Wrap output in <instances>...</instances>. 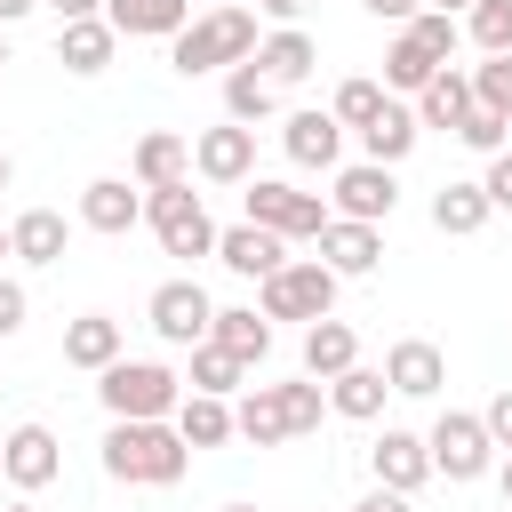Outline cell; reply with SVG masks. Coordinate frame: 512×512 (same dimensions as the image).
Masks as SVG:
<instances>
[{
	"instance_id": "1",
	"label": "cell",
	"mask_w": 512,
	"mask_h": 512,
	"mask_svg": "<svg viewBox=\"0 0 512 512\" xmlns=\"http://www.w3.org/2000/svg\"><path fill=\"white\" fill-rule=\"evenodd\" d=\"M256 56V16L248 8H208V16H192L176 40H168V64L184 72V80H200V72H232V64H248Z\"/></svg>"
},
{
	"instance_id": "2",
	"label": "cell",
	"mask_w": 512,
	"mask_h": 512,
	"mask_svg": "<svg viewBox=\"0 0 512 512\" xmlns=\"http://www.w3.org/2000/svg\"><path fill=\"white\" fill-rule=\"evenodd\" d=\"M192 464V448L176 440V424H112L104 432V472L128 488H176Z\"/></svg>"
},
{
	"instance_id": "3",
	"label": "cell",
	"mask_w": 512,
	"mask_h": 512,
	"mask_svg": "<svg viewBox=\"0 0 512 512\" xmlns=\"http://www.w3.org/2000/svg\"><path fill=\"white\" fill-rule=\"evenodd\" d=\"M96 392H104L112 424H168V416H176V400H184V384H176L160 360H112Z\"/></svg>"
},
{
	"instance_id": "4",
	"label": "cell",
	"mask_w": 512,
	"mask_h": 512,
	"mask_svg": "<svg viewBox=\"0 0 512 512\" xmlns=\"http://www.w3.org/2000/svg\"><path fill=\"white\" fill-rule=\"evenodd\" d=\"M256 312L264 320H328L336 312V272L320 264V256H304V264H280L272 280H256Z\"/></svg>"
},
{
	"instance_id": "5",
	"label": "cell",
	"mask_w": 512,
	"mask_h": 512,
	"mask_svg": "<svg viewBox=\"0 0 512 512\" xmlns=\"http://www.w3.org/2000/svg\"><path fill=\"white\" fill-rule=\"evenodd\" d=\"M248 224L256 232H280V240H320L328 232V200L320 192H296L280 176H248Z\"/></svg>"
},
{
	"instance_id": "6",
	"label": "cell",
	"mask_w": 512,
	"mask_h": 512,
	"mask_svg": "<svg viewBox=\"0 0 512 512\" xmlns=\"http://www.w3.org/2000/svg\"><path fill=\"white\" fill-rule=\"evenodd\" d=\"M144 224L160 232V248H168V256H216V224H208V208H200V192H192V184L144 192Z\"/></svg>"
},
{
	"instance_id": "7",
	"label": "cell",
	"mask_w": 512,
	"mask_h": 512,
	"mask_svg": "<svg viewBox=\"0 0 512 512\" xmlns=\"http://www.w3.org/2000/svg\"><path fill=\"white\" fill-rule=\"evenodd\" d=\"M424 456H432V472H448V480H480V472H488V456H496V440H488V424H480V416L440 408V424L424 432Z\"/></svg>"
},
{
	"instance_id": "8",
	"label": "cell",
	"mask_w": 512,
	"mask_h": 512,
	"mask_svg": "<svg viewBox=\"0 0 512 512\" xmlns=\"http://www.w3.org/2000/svg\"><path fill=\"white\" fill-rule=\"evenodd\" d=\"M208 320H216V304H208V288L200 280H160L152 288V328H160V344H208Z\"/></svg>"
},
{
	"instance_id": "9",
	"label": "cell",
	"mask_w": 512,
	"mask_h": 512,
	"mask_svg": "<svg viewBox=\"0 0 512 512\" xmlns=\"http://www.w3.org/2000/svg\"><path fill=\"white\" fill-rule=\"evenodd\" d=\"M336 216L344 224H384L392 208H400V184H392V168H376V160H360V168H336Z\"/></svg>"
},
{
	"instance_id": "10",
	"label": "cell",
	"mask_w": 512,
	"mask_h": 512,
	"mask_svg": "<svg viewBox=\"0 0 512 512\" xmlns=\"http://www.w3.org/2000/svg\"><path fill=\"white\" fill-rule=\"evenodd\" d=\"M192 168H200L208 184H248V176H256V128H240V120H224V128H200V144H192Z\"/></svg>"
},
{
	"instance_id": "11",
	"label": "cell",
	"mask_w": 512,
	"mask_h": 512,
	"mask_svg": "<svg viewBox=\"0 0 512 512\" xmlns=\"http://www.w3.org/2000/svg\"><path fill=\"white\" fill-rule=\"evenodd\" d=\"M56 472H64V456H56V432H48V424H16V432L0 440V480H16L24 496L48 488Z\"/></svg>"
},
{
	"instance_id": "12",
	"label": "cell",
	"mask_w": 512,
	"mask_h": 512,
	"mask_svg": "<svg viewBox=\"0 0 512 512\" xmlns=\"http://www.w3.org/2000/svg\"><path fill=\"white\" fill-rule=\"evenodd\" d=\"M384 384H392L400 400H432V392L448 384V360H440V344H424V336H400V344L384 352Z\"/></svg>"
},
{
	"instance_id": "13",
	"label": "cell",
	"mask_w": 512,
	"mask_h": 512,
	"mask_svg": "<svg viewBox=\"0 0 512 512\" xmlns=\"http://www.w3.org/2000/svg\"><path fill=\"white\" fill-rule=\"evenodd\" d=\"M104 24L120 40H176L192 24V0H104Z\"/></svg>"
},
{
	"instance_id": "14",
	"label": "cell",
	"mask_w": 512,
	"mask_h": 512,
	"mask_svg": "<svg viewBox=\"0 0 512 512\" xmlns=\"http://www.w3.org/2000/svg\"><path fill=\"white\" fill-rule=\"evenodd\" d=\"M136 192H168V184H184V168H192V136H176V128H152V136H136Z\"/></svg>"
},
{
	"instance_id": "15",
	"label": "cell",
	"mask_w": 512,
	"mask_h": 512,
	"mask_svg": "<svg viewBox=\"0 0 512 512\" xmlns=\"http://www.w3.org/2000/svg\"><path fill=\"white\" fill-rule=\"evenodd\" d=\"M376 256H384V232H376V224H344V216H328V232H320V264H328L336 280L376 272Z\"/></svg>"
},
{
	"instance_id": "16",
	"label": "cell",
	"mask_w": 512,
	"mask_h": 512,
	"mask_svg": "<svg viewBox=\"0 0 512 512\" xmlns=\"http://www.w3.org/2000/svg\"><path fill=\"white\" fill-rule=\"evenodd\" d=\"M368 464H376V488H392V496H416V488L432 480V456H424L416 432H384V440L368 448Z\"/></svg>"
},
{
	"instance_id": "17",
	"label": "cell",
	"mask_w": 512,
	"mask_h": 512,
	"mask_svg": "<svg viewBox=\"0 0 512 512\" xmlns=\"http://www.w3.org/2000/svg\"><path fill=\"white\" fill-rule=\"evenodd\" d=\"M216 256H224L240 280H272V272L288 264V240H280V232H256V224H232V232H216Z\"/></svg>"
},
{
	"instance_id": "18",
	"label": "cell",
	"mask_w": 512,
	"mask_h": 512,
	"mask_svg": "<svg viewBox=\"0 0 512 512\" xmlns=\"http://www.w3.org/2000/svg\"><path fill=\"white\" fill-rule=\"evenodd\" d=\"M272 88H288V80H304L312 64H320V48H312V32H296V24H280V32H264L256 40V56H248Z\"/></svg>"
},
{
	"instance_id": "19",
	"label": "cell",
	"mask_w": 512,
	"mask_h": 512,
	"mask_svg": "<svg viewBox=\"0 0 512 512\" xmlns=\"http://www.w3.org/2000/svg\"><path fill=\"white\" fill-rule=\"evenodd\" d=\"M280 144H288V160H296V168H336L344 128H336V112H288Z\"/></svg>"
},
{
	"instance_id": "20",
	"label": "cell",
	"mask_w": 512,
	"mask_h": 512,
	"mask_svg": "<svg viewBox=\"0 0 512 512\" xmlns=\"http://www.w3.org/2000/svg\"><path fill=\"white\" fill-rule=\"evenodd\" d=\"M80 224H88V232H136V224H144V200L128 192V176H96V184L80 192Z\"/></svg>"
},
{
	"instance_id": "21",
	"label": "cell",
	"mask_w": 512,
	"mask_h": 512,
	"mask_svg": "<svg viewBox=\"0 0 512 512\" xmlns=\"http://www.w3.org/2000/svg\"><path fill=\"white\" fill-rule=\"evenodd\" d=\"M416 136H424V128H416V112H408V104H392V96H384V112H376V120H368V128H360V152H368V160H376V168H400V160H408V152H416Z\"/></svg>"
},
{
	"instance_id": "22",
	"label": "cell",
	"mask_w": 512,
	"mask_h": 512,
	"mask_svg": "<svg viewBox=\"0 0 512 512\" xmlns=\"http://www.w3.org/2000/svg\"><path fill=\"white\" fill-rule=\"evenodd\" d=\"M464 112H472V72H448V64H440V72L424 80V96H416V128H448V136H456Z\"/></svg>"
},
{
	"instance_id": "23",
	"label": "cell",
	"mask_w": 512,
	"mask_h": 512,
	"mask_svg": "<svg viewBox=\"0 0 512 512\" xmlns=\"http://www.w3.org/2000/svg\"><path fill=\"white\" fill-rule=\"evenodd\" d=\"M208 344H224L240 368H256V360L272 352V320H264V312H248V304H232V312H216V320H208Z\"/></svg>"
},
{
	"instance_id": "24",
	"label": "cell",
	"mask_w": 512,
	"mask_h": 512,
	"mask_svg": "<svg viewBox=\"0 0 512 512\" xmlns=\"http://www.w3.org/2000/svg\"><path fill=\"white\" fill-rule=\"evenodd\" d=\"M344 368H360V336L328 312V320L304 328V376H344Z\"/></svg>"
},
{
	"instance_id": "25",
	"label": "cell",
	"mask_w": 512,
	"mask_h": 512,
	"mask_svg": "<svg viewBox=\"0 0 512 512\" xmlns=\"http://www.w3.org/2000/svg\"><path fill=\"white\" fill-rule=\"evenodd\" d=\"M168 424H176V440H184V448H224V440H232V400H208V392H184Z\"/></svg>"
},
{
	"instance_id": "26",
	"label": "cell",
	"mask_w": 512,
	"mask_h": 512,
	"mask_svg": "<svg viewBox=\"0 0 512 512\" xmlns=\"http://www.w3.org/2000/svg\"><path fill=\"white\" fill-rule=\"evenodd\" d=\"M112 40H120V32H112L104 16H80V24H64V32H56V56H64V72H80V80H88V72H104V64H112Z\"/></svg>"
},
{
	"instance_id": "27",
	"label": "cell",
	"mask_w": 512,
	"mask_h": 512,
	"mask_svg": "<svg viewBox=\"0 0 512 512\" xmlns=\"http://www.w3.org/2000/svg\"><path fill=\"white\" fill-rule=\"evenodd\" d=\"M64 360H72V368H96V376H104V368L120 360V320H104V312H80V320L64 328Z\"/></svg>"
},
{
	"instance_id": "28",
	"label": "cell",
	"mask_w": 512,
	"mask_h": 512,
	"mask_svg": "<svg viewBox=\"0 0 512 512\" xmlns=\"http://www.w3.org/2000/svg\"><path fill=\"white\" fill-rule=\"evenodd\" d=\"M8 256H24V264H56V256H64V216H56V208H24V216L8 224Z\"/></svg>"
},
{
	"instance_id": "29",
	"label": "cell",
	"mask_w": 512,
	"mask_h": 512,
	"mask_svg": "<svg viewBox=\"0 0 512 512\" xmlns=\"http://www.w3.org/2000/svg\"><path fill=\"white\" fill-rule=\"evenodd\" d=\"M384 368H344V376H328V408L336 416H352V424H368V416H384Z\"/></svg>"
},
{
	"instance_id": "30",
	"label": "cell",
	"mask_w": 512,
	"mask_h": 512,
	"mask_svg": "<svg viewBox=\"0 0 512 512\" xmlns=\"http://www.w3.org/2000/svg\"><path fill=\"white\" fill-rule=\"evenodd\" d=\"M232 432L256 440V448H280L288 440V416H280V384H248V400L232 408Z\"/></svg>"
},
{
	"instance_id": "31",
	"label": "cell",
	"mask_w": 512,
	"mask_h": 512,
	"mask_svg": "<svg viewBox=\"0 0 512 512\" xmlns=\"http://www.w3.org/2000/svg\"><path fill=\"white\" fill-rule=\"evenodd\" d=\"M272 104H280V88H272V80H264L256 64H232V72H224V120L256 128V120H264Z\"/></svg>"
},
{
	"instance_id": "32",
	"label": "cell",
	"mask_w": 512,
	"mask_h": 512,
	"mask_svg": "<svg viewBox=\"0 0 512 512\" xmlns=\"http://www.w3.org/2000/svg\"><path fill=\"white\" fill-rule=\"evenodd\" d=\"M432 224H440L448 240L480 232V224H488V192H480V184H440V192H432Z\"/></svg>"
},
{
	"instance_id": "33",
	"label": "cell",
	"mask_w": 512,
	"mask_h": 512,
	"mask_svg": "<svg viewBox=\"0 0 512 512\" xmlns=\"http://www.w3.org/2000/svg\"><path fill=\"white\" fill-rule=\"evenodd\" d=\"M248 384V368L224 352V344H192V392H208V400H232Z\"/></svg>"
},
{
	"instance_id": "34",
	"label": "cell",
	"mask_w": 512,
	"mask_h": 512,
	"mask_svg": "<svg viewBox=\"0 0 512 512\" xmlns=\"http://www.w3.org/2000/svg\"><path fill=\"white\" fill-rule=\"evenodd\" d=\"M432 72H440V56H424L408 32L384 48V88H400V96H424V80H432Z\"/></svg>"
},
{
	"instance_id": "35",
	"label": "cell",
	"mask_w": 512,
	"mask_h": 512,
	"mask_svg": "<svg viewBox=\"0 0 512 512\" xmlns=\"http://www.w3.org/2000/svg\"><path fill=\"white\" fill-rule=\"evenodd\" d=\"M464 32L480 56H512V0H472L464 8Z\"/></svg>"
},
{
	"instance_id": "36",
	"label": "cell",
	"mask_w": 512,
	"mask_h": 512,
	"mask_svg": "<svg viewBox=\"0 0 512 512\" xmlns=\"http://www.w3.org/2000/svg\"><path fill=\"white\" fill-rule=\"evenodd\" d=\"M328 112H336V128H368V120L384 112V88H376V80H344Z\"/></svg>"
},
{
	"instance_id": "37",
	"label": "cell",
	"mask_w": 512,
	"mask_h": 512,
	"mask_svg": "<svg viewBox=\"0 0 512 512\" xmlns=\"http://www.w3.org/2000/svg\"><path fill=\"white\" fill-rule=\"evenodd\" d=\"M472 104H488V112H504V120H512V56L472 64Z\"/></svg>"
},
{
	"instance_id": "38",
	"label": "cell",
	"mask_w": 512,
	"mask_h": 512,
	"mask_svg": "<svg viewBox=\"0 0 512 512\" xmlns=\"http://www.w3.org/2000/svg\"><path fill=\"white\" fill-rule=\"evenodd\" d=\"M408 40H416L424 56H440V64H448V56H456V16H440V8H416V16H408Z\"/></svg>"
},
{
	"instance_id": "39",
	"label": "cell",
	"mask_w": 512,
	"mask_h": 512,
	"mask_svg": "<svg viewBox=\"0 0 512 512\" xmlns=\"http://www.w3.org/2000/svg\"><path fill=\"white\" fill-rule=\"evenodd\" d=\"M504 136H512V120L488 112V104H472V112L456 120V144H472V152H504Z\"/></svg>"
},
{
	"instance_id": "40",
	"label": "cell",
	"mask_w": 512,
	"mask_h": 512,
	"mask_svg": "<svg viewBox=\"0 0 512 512\" xmlns=\"http://www.w3.org/2000/svg\"><path fill=\"white\" fill-rule=\"evenodd\" d=\"M320 408H328V392H320V384H280V416H288V432H312V424H320Z\"/></svg>"
},
{
	"instance_id": "41",
	"label": "cell",
	"mask_w": 512,
	"mask_h": 512,
	"mask_svg": "<svg viewBox=\"0 0 512 512\" xmlns=\"http://www.w3.org/2000/svg\"><path fill=\"white\" fill-rule=\"evenodd\" d=\"M480 192H488V208H512V152H496V160H488Z\"/></svg>"
},
{
	"instance_id": "42",
	"label": "cell",
	"mask_w": 512,
	"mask_h": 512,
	"mask_svg": "<svg viewBox=\"0 0 512 512\" xmlns=\"http://www.w3.org/2000/svg\"><path fill=\"white\" fill-rule=\"evenodd\" d=\"M480 424H488V440H496V448H512V384H504V392L480 408Z\"/></svg>"
},
{
	"instance_id": "43",
	"label": "cell",
	"mask_w": 512,
	"mask_h": 512,
	"mask_svg": "<svg viewBox=\"0 0 512 512\" xmlns=\"http://www.w3.org/2000/svg\"><path fill=\"white\" fill-rule=\"evenodd\" d=\"M24 312H32V296H24L16 280H0V336H16V328H24Z\"/></svg>"
},
{
	"instance_id": "44",
	"label": "cell",
	"mask_w": 512,
	"mask_h": 512,
	"mask_svg": "<svg viewBox=\"0 0 512 512\" xmlns=\"http://www.w3.org/2000/svg\"><path fill=\"white\" fill-rule=\"evenodd\" d=\"M360 8H368V16H384V24H408L424 0H360Z\"/></svg>"
},
{
	"instance_id": "45",
	"label": "cell",
	"mask_w": 512,
	"mask_h": 512,
	"mask_svg": "<svg viewBox=\"0 0 512 512\" xmlns=\"http://www.w3.org/2000/svg\"><path fill=\"white\" fill-rule=\"evenodd\" d=\"M48 8H56L64 24H80V16H104V0H48Z\"/></svg>"
},
{
	"instance_id": "46",
	"label": "cell",
	"mask_w": 512,
	"mask_h": 512,
	"mask_svg": "<svg viewBox=\"0 0 512 512\" xmlns=\"http://www.w3.org/2000/svg\"><path fill=\"white\" fill-rule=\"evenodd\" d=\"M256 8H264V16H272V24H296V16H304V8H312V0H256Z\"/></svg>"
},
{
	"instance_id": "47",
	"label": "cell",
	"mask_w": 512,
	"mask_h": 512,
	"mask_svg": "<svg viewBox=\"0 0 512 512\" xmlns=\"http://www.w3.org/2000/svg\"><path fill=\"white\" fill-rule=\"evenodd\" d=\"M352 512H408V496H392V488H376L368 504H352Z\"/></svg>"
},
{
	"instance_id": "48",
	"label": "cell",
	"mask_w": 512,
	"mask_h": 512,
	"mask_svg": "<svg viewBox=\"0 0 512 512\" xmlns=\"http://www.w3.org/2000/svg\"><path fill=\"white\" fill-rule=\"evenodd\" d=\"M32 8H40V0H0V32H8L16 16H32Z\"/></svg>"
},
{
	"instance_id": "49",
	"label": "cell",
	"mask_w": 512,
	"mask_h": 512,
	"mask_svg": "<svg viewBox=\"0 0 512 512\" xmlns=\"http://www.w3.org/2000/svg\"><path fill=\"white\" fill-rule=\"evenodd\" d=\"M424 8H440V16H456V8H472V0H424Z\"/></svg>"
},
{
	"instance_id": "50",
	"label": "cell",
	"mask_w": 512,
	"mask_h": 512,
	"mask_svg": "<svg viewBox=\"0 0 512 512\" xmlns=\"http://www.w3.org/2000/svg\"><path fill=\"white\" fill-rule=\"evenodd\" d=\"M496 488H504V504H512V456H504V472H496Z\"/></svg>"
},
{
	"instance_id": "51",
	"label": "cell",
	"mask_w": 512,
	"mask_h": 512,
	"mask_svg": "<svg viewBox=\"0 0 512 512\" xmlns=\"http://www.w3.org/2000/svg\"><path fill=\"white\" fill-rule=\"evenodd\" d=\"M8 176H16V168H8V152H0V192H8Z\"/></svg>"
},
{
	"instance_id": "52",
	"label": "cell",
	"mask_w": 512,
	"mask_h": 512,
	"mask_svg": "<svg viewBox=\"0 0 512 512\" xmlns=\"http://www.w3.org/2000/svg\"><path fill=\"white\" fill-rule=\"evenodd\" d=\"M224 512H256V504H224Z\"/></svg>"
},
{
	"instance_id": "53",
	"label": "cell",
	"mask_w": 512,
	"mask_h": 512,
	"mask_svg": "<svg viewBox=\"0 0 512 512\" xmlns=\"http://www.w3.org/2000/svg\"><path fill=\"white\" fill-rule=\"evenodd\" d=\"M0 64H8V32H0Z\"/></svg>"
},
{
	"instance_id": "54",
	"label": "cell",
	"mask_w": 512,
	"mask_h": 512,
	"mask_svg": "<svg viewBox=\"0 0 512 512\" xmlns=\"http://www.w3.org/2000/svg\"><path fill=\"white\" fill-rule=\"evenodd\" d=\"M0 256H8V224H0Z\"/></svg>"
},
{
	"instance_id": "55",
	"label": "cell",
	"mask_w": 512,
	"mask_h": 512,
	"mask_svg": "<svg viewBox=\"0 0 512 512\" xmlns=\"http://www.w3.org/2000/svg\"><path fill=\"white\" fill-rule=\"evenodd\" d=\"M8 512H32V504H8Z\"/></svg>"
},
{
	"instance_id": "56",
	"label": "cell",
	"mask_w": 512,
	"mask_h": 512,
	"mask_svg": "<svg viewBox=\"0 0 512 512\" xmlns=\"http://www.w3.org/2000/svg\"><path fill=\"white\" fill-rule=\"evenodd\" d=\"M216 8H224V0H216Z\"/></svg>"
}]
</instances>
